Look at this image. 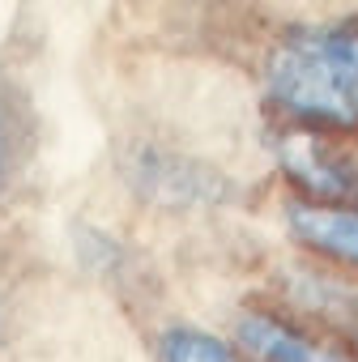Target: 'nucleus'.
<instances>
[{"mask_svg":"<svg viewBox=\"0 0 358 362\" xmlns=\"http://www.w3.org/2000/svg\"><path fill=\"white\" fill-rule=\"evenodd\" d=\"M265 77L269 98L294 119L358 128V18L286 35Z\"/></svg>","mask_w":358,"mask_h":362,"instance_id":"f257e3e1","label":"nucleus"},{"mask_svg":"<svg viewBox=\"0 0 358 362\" xmlns=\"http://www.w3.org/2000/svg\"><path fill=\"white\" fill-rule=\"evenodd\" d=\"M290 230L333 256V260H345V264H358V209H341V205H316V201H303L290 209Z\"/></svg>","mask_w":358,"mask_h":362,"instance_id":"f03ea898","label":"nucleus"},{"mask_svg":"<svg viewBox=\"0 0 358 362\" xmlns=\"http://www.w3.org/2000/svg\"><path fill=\"white\" fill-rule=\"evenodd\" d=\"M239 337L252 354L273 358V362H316V358H324V349L311 345L303 332H294L290 324H282L273 315H260V311L239 320Z\"/></svg>","mask_w":358,"mask_h":362,"instance_id":"7ed1b4c3","label":"nucleus"},{"mask_svg":"<svg viewBox=\"0 0 358 362\" xmlns=\"http://www.w3.org/2000/svg\"><path fill=\"white\" fill-rule=\"evenodd\" d=\"M26 145H30V111L9 86H0V188L22 166Z\"/></svg>","mask_w":358,"mask_h":362,"instance_id":"20e7f679","label":"nucleus"},{"mask_svg":"<svg viewBox=\"0 0 358 362\" xmlns=\"http://www.w3.org/2000/svg\"><path fill=\"white\" fill-rule=\"evenodd\" d=\"M158 354L166 362H231L235 358V349L222 337L201 332V328H171V332H162Z\"/></svg>","mask_w":358,"mask_h":362,"instance_id":"39448f33","label":"nucleus"}]
</instances>
